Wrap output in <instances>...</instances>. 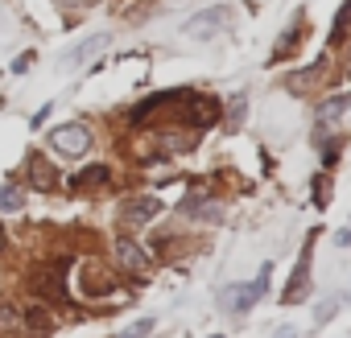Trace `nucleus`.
I'll list each match as a JSON object with an SVG mask.
<instances>
[{"mask_svg":"<svg viewBox=\"0 0 351 338\" xmlns=\"http://www.w3.org/2000/svg\"><path fill=\"white\" fill-rule=\"evenodd\" d=\"M149 330H153V322H149V317H145V322H136V326H128V330H124V334H120V338H145V334H149Z\"/></svg>","mask_w":351,"mask_h":338,"instance_id":"nucleus-18","label":"nucleus"},{"mask_svg":"<svg viewBox=\"0 0 351 338\" xmlns=\"http://www.w3.org/2000/svg\"><path fill=\"white\" fill-rule=\"evenodd\" d=\"M298 42H302V34H298V21H293V25L285 29V38L277 42V50H273V58H285V54H289V50H293Z\"/></svg>","mask_w":351,"mask_h":338,"instance_id":"nucleus-14","label":"nucleus"},{"mask_svg":"<svg viewBox=\"0 0 351 338\" xmlns=\"http://www.w3.org/2000/svg\"><path fill=\"white\" fill-rule=\"evenodd\" d=\"M5 244H9V239H5V227H0V252H5Z\"/></svg>","mask_w":351,"mask_h":338,"instance_id":"nucleus-22","label":"nucleus"},{"mask_svg":"<svg viewBox=\"0 0 351 338\" xmlns=\"http://www.w3.org/2000/svg\"><path fill=\"white\" fill-rule=\"evenodd\" d=\"M223 25H228V9H207V13H199V17L186 21V38H195V42H211Z\"/></svg>","mask_w":351,"mask_h":338,"instance_id":"nucleus-3","label":"nucleus"},{"mask_svg":"<svg viewBox=\"0 0 351 338\" xmlns=\"http://www.w3.org/2000/svg\"><path fill=\"white\" fill-rule=\"evenodd\" d=\"M273 338H298V330H293V326H281V330H277Z\"/></svg>","mask_w":351,"mask_h":338,"instance_id":"nucleus-20","label":"nucleus"},{"mask_svg":"<svg viewBox=\"0 0 351 338\" xmlns=\"http://www.w3.org/2000/svg\"><path fill=\"white\" fill-rule=\"evenodd\" d=\"M153 215H161V198H128L124 207H120V223L124 227H141V223H149Z\"/></svg>","mask_w":351,"mask_h":338,"instance_id":"nucleus-4","label":"nucleus"},{"mask_svg":"<svg viewBox=\"0 0 351 338\" xmlns=\"http://www.w3.org/2000/svg\"><path fill=\"white\" fill-rule=\"evenodd\" d=\"M347 107H351V95H339V99H326V103L318 107V120L326 124V120H335V116H343Z\"/></svg>","mask_w":351,"mask_h":338,"instance_id":"nucleus-12","label":"nucleus"},{"mask_svg":"<svg viewBox=\"0 0 351 338\" xmlns=\"http://www.w3.org/2000/svg\"><path fill=\"white\" fill-rule=\"evenodd\" d=\"M306 293H310V248L302 252V260H298V272L289 276V289L281 293V301H285V305H293V301H302Z\"/></svg>","mask_w":351,"mask_h":338,"instance_id":"nucleus-7","label":"nucleus"},{"mask_svg":"<svg viewBox=\"0 0 351 338\" xmlns=\"http://www.w3.org/2000/svg\"><path fill=\"white\" fill-rule=\"evenodd\" d=\"M34 62H38V54H34V50H25V54H21V58L13 62V75H25V70H29Z\"/></svg>","mask_w":351,"mask_h":338,"instance_id":"nucleus-17","label":"nucleus"},{"mask_svg":"<svg viewBox=\"0 0 351 338\" xmlns=\"http://www.w3.org/2000/svg\"><path fill=\"white\" fill-rule=\"evenodd\" d=\"M58 5H75V0H58Z\"/></svg>","mask_w":351,"mask_h":338,"instance_id":"nucleus-23","label":"nucleus"},{"mask_svg":"<svg viewBox=\"0 0 351 338\" xmlns=\"http://www.w3.org/2000/svg\"><path fill=\"white\" fill-rule=\"evenodd\" d=\"M108 42H112L108 34H95V38H87V42H79V46H75V50H71V54L62 58V66H66V70H79L83 62H91L95 54H104V50H108Z\"/></svg>","mask_w":351,"mask_h":338,"instance_id":"nucleus-5","label":"nucleus"},{"mask_svg":"<svg viewBox=\"0 0 351 338\" xmlns=\"http://www.w3.org/2000/svg\"><path fill=\"white\" fill-rule=\"evenodd\" d=\"M50 144H54L62 157H83V153L91 148V132H87L83 124H62V128L50 132Z\"/></svg>","mask_w":351,"mask_h":338,"instance_id":"nucleus-2","label":"nucleus"},{"mask_svg":"<svg viewBox=\"0 0 351 338\" xmlns=\"http://www.w3.org/2000/svg\"><path fill=\"white\" fill-rule=\"evenodd\" d=\"M269 276H273V268L265 264V268H261V276H256L252 285H228V289H223V297H219V305H223L228 313H244L248 305H256V301L269 293Z\"/></svg>","mask_w":351,"mask_h":338,"instance_id":"nucleus-1","label":"nucleus"},{"mask_svg":"<svg viewBox=\"0 0 351 338\" xmlns=\"http://www.w3.org/2000/svg\"><path fill=\"white\" fill-rule=\"evenodd\" d=\"M335 309H339V301H322V305H318V322H326Z\"/></svg>","mask_w":351,"mask_h":338,"instance_id":"nucleus-19","label":"nucleus"},{"mask_svg":"<svg viewBox=\"0 0 351 338\" xmlns=\"http://www.w3.org/2000/svg\"><path fill=\"white\" fill-rule=\"evenodd\" d=\"M21 322H25L34 334H46V330L54 326V317H50V309H46V305H29V309L21 313Z\"/></svg>","mask_w":351,"mask_h":338,"instance_id":"nucleus-11","label":"nucleus"},{"mask_svg":"<svg viewBox=\"0 0 351 338\" xmlns=\"http://www.w3.org/2000/svg\"><path fill=\"white\" fill-rule=\"evenodd\" d=\"M108 178H112V169H108V165H87L83 174L71 178V186H75L79 194H87V190H95V186H108Z\"/></svg>","mask_w":351,"mask_h":338,"instance_id":"nucleus-9","label":"nucleus"},{"mask_svg":"<svg viewBox=\"0 0 351 338\" xmlns=\"http://www.w3.org/2000/svg\"><path fill=\"white\" fill-rule=\"evenodd\" d=\"M17 322H21V309L13 301H0V330H13Z\"/></svg>","mask_w":351,"mask_h":338,"instance_id":"nucleus-15","label":"nucleus"},{"mask_svg":"<svg viewBox=\"0 0 351 338\" xmlns=\"http://www.w3.org/2000/svg\"><path fill=\"white\" fill-rule=\"evenodd\" d=\"M335 244H339V248H347V244H351V231H339V235H335Z\"/></svg>","mask_w":351,"mask_h":338,"instance_id":"nucleus-21","label":"nucleus"},{"mask_svg":"<svg viewBox=\"0 0 351 338\" xmlns=\"http://www.w3.org/2000/svg\"><path fill=\"white\" fill-rule=\"evenodd\" d=\"M211 338H219V334H211Z\"/></svg>","mask_w":351,"mask_h":338,"instance_id":"nucleus-24","label":"nucleus"},{"mask_svg":"<svg viewBox=\"0 0 351 338\" xmlns=\"http://www.w3.org/2000/svg\"><path fill=\"white\" fill-rule=\"evenodd\" d=\"M116 264L128 268V272H145V268H149V256H145L141 244H132L128 235H120V239H116Z\"/></svg>","mask_w":351,"mask_h":338,"instance_id":"nucleus-6","label":"nucleus"},{"mask_svg":"<svg viewBox=\"0 0 351 338\" xmlns=\"http://www.w3.org/2000/svg\"><path fill=\"white\" fill-rule=\"evenodd\" d=\"M62 272H66V260H54V268H46V272L38 276V289L62 297V293H66V289H62Z\"/></svg>","mask_w":351,"mask_h":338,"instance_id":"nucleus-10","label":"nucleus"},{"mask_svg":"<svg viewBox=\"0 0 351 338\" xmlns=\"http://www.w3.org/2000/svg\"><path fill=\"white\" fill-rule=\"evenodd\" d=\"M21 207H25L21 186H0V211H21Z\"/></svg>","mask_w":351,"mask_h":338,"instance_id":"nucleus-13","label":"nucleus"},{"mask_svg":"<svg viewBox=\"0 0 351 338\" xmlns=\"http://www.w3.org/2000/svg\"><path fill=\"white\" fill-rule=\"evenodd\" d=\"M244 116H248V99H244V95H236V99H232V107H228V124H232V128H240V124H244Z\"/></svg>","mask_w":351,"mask_h":338,"instance_id":"nucleus-16","label":"nucleus"},{"mask_svg":"<svg viewBox=\"0 0 351 338\" xmlns=\"http://www.w3.org/2000/svg\"><path fill=\"white\" fill-rule=\"evenodd\" d=\"M29 182H34L38 190H46V194L58 186V174H54V165H50L46 157H38V153L29 157Z\"/></svg>","mask_w":351,"mask_h":338,"instance_id":"nucleus-8","label":"nucleus"}]
</instances>
